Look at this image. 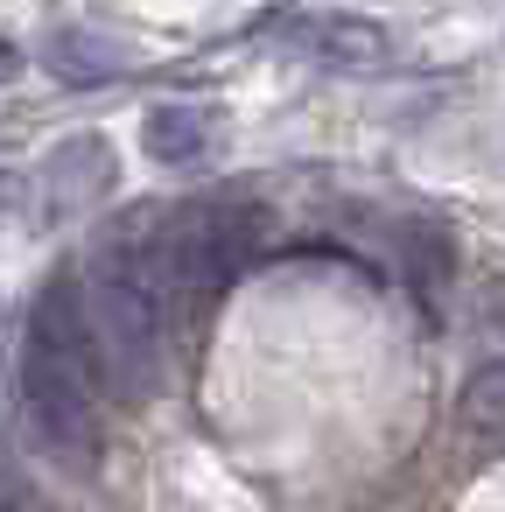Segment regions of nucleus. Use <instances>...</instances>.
Returning a JSON list of instances; mask_svg holds the SVG:
<instances>
[{
    "instance_id": "9b49d317",
    "label": "nucleus",
    "mask_w": 505,
    "mask_h": 512,
    "mask_svg": "<svg viewBox=\"0 0 505 512\" xmlns=\"http://www.w3.org/2000/svg\"><path fill=\"white\" fill-rule=\"evenodd\" d=\"M22 204V183H15V169H0V218H8Z\"/></svg>"
},
{
    "instance_id": "f257e3e1",
    "label": "nucleus",
    "mask_w": 505,
    "mask_h": 512,
    "mask_svg": "<svg viewBox=\"0 0 505 512\" xmlns=\"http://www.w3.org/2000/svg\"><path fill=\"white\" fill-rule=\"evenodd\" d=\"M99 400H106V372H99V337L85 323V295H78V281H50L29 309V344H22L29 435L57 463H92L99 456Z\"/></svg>"
},
{
    "instance_id": "20e7f679",
    "label": "nucleus",
    "mask_w": 505,
    "mask_h": 512,
    "mask_svg": "<svg viewBox=\"0 0 505 512\" xmlns=\"http://www.w3.org/2000/svg\"><path fill=\"white\" fill-rule=\"evenodd\" d=\"M113 183H120L113 141H99V134H71V141H57V148L43 155V169H36V218H43V225L78 218V211H92Z\"/></svg>"
},
{
    "instance_id": "0eeeda50",
    "label": "nucleus",
    "mask_w": 505,
    "mask_h": 512,
    "mask_svg": "<svg viewBox=\"0 0 505 512\" xmlns=\"http://www.w3.org/2000/svg\"><path fill=\"white\" fill-rule=\"evenodd\" d=\"M43 64H50L64 85H106L113 71H127V50L106 43V36H92V29H57V36L43 43Z\"/></svg>"
},
{
    "instance_id": "1a4fd4ad",
    "label": "nucleus",
    "mask_w": 505,
    "mask_h": 512,
    "mask_svg": "<svg viewBox=\"0 0 505 512\" xmlns=\"http://www.w3.org/2000/svg\"><path fill=\"white\" fill-rule=\"evenodd\" d=\"M407 274H414V288H421V295H435V288H442V274H449V239H442V232H428V225H414V232H407Z\"/></svg>"
},
{
    "instance_id": "39448f33",
    "label": "nucleus",
    "mask_w": 505,
    "mask_h": 512,
    "mask_svg": "<svg viewBox=\"0 0 505 512\" xmlns=\"http://www.w3.org/2000/svg\"><path fill=\"white\" fill-rule=\"evenodd\" d=\"M274 36L309 57V64H330V71H379L393 57L386 29L358 22V15H274Z\"/></svg>"
},
{
    "instance_id": "f03ea898",
    "label": "nucleus",
    "mask_w": 505,
    "mask_h": 512,
    "mask_svg": "<svg viewBox=\"0 0 505 512\" xmlns=\"http://www.w3.org/2000/svg\"><path fill=\"white\" fill-rule=\"evenodd\" d=\"M85 295V323L99 337V372H106V393L120 400H148L162 386V288L148 281L141 267V246L127 239H106L78 281Z\"/></svg>"
},
{
    "instance_id": "7ed1b4c3",
    "label": "nucleus",
    "mask_w": 505,
    "mask_h": 512,
    "mask_svg": "<svg viewBox=\"0 0 505 512\" xmlns=\"http://www.w3.org/2000/svg\"><path fill=\"white\" fill-rule=\"evenodd\" d=\"M267 239H274V218L260 204H246V197L190 204L155 232V246H141V267H148V281L162 295H211V288L239 281L267 253Z\"/></svg>"
},
{
    "instance_id": "6e6552de",
    "label": "nucleus",
    "mask_w": 505,
    "mask_h": 512,
    "mask_svg": "<svg viewBox=\"0 0 505 512\" xmlns=\"http://www.w3.org/2000/svg\"><path fill=\"white\" fill-rule=\"evenodd\" d=\"M463 421L477 435H505V358H484L470 379H463Z\"/></svg>"
},
{
    "instance_id": "423d86ee",
    "label": "nucleus",
    "mask_w": 505,
    "mask_h": 512,
    "mask_svg": "<svg viewBox=\"0 0 505 512\" xmlns=\"http://www.w3.org/2000/svg\"><path fill=\"white\" fill-rule=\"evenodd\" d=\"M211 141H218V113L211 106H148V120H141V148L162 162V169H190V162H204L211 155Z\"/></svg>"
},
{
    "instance_id": "9d476101",
    "label": "nucleus",
    "mask_w": 505,
    "mask_h": 512,
    "mask_svg": "<svg viewBox=\"0 0 505 512\" xmlns=\"http://www.w3.org/2000/svg\"><path fill=\"white\" fill-rule=\"evenodd\" d=\"M8 78H22V50H15L8 36H0V85H8Z\"/></svg>"
}]
</instances>
